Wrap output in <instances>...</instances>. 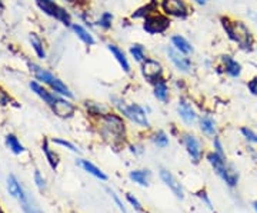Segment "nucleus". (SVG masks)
I'll return each instance as SVG.
<instances>
[{
	"mask_svg": "<svg viewBox=\"0 0 257 213\" xmlns=\"http://www.w3.org/2000/svg\"><path fill=\"white\" fill-rule=\"evenodd\" d=\"M220 23L227 37L231 42H234L239 46V49L244 50V52L253 50L256 40H254L251 30L247 28V25L244 22L237 20V19H231L229 16H221Z\"/></svg>",
	"mask_w": 257,
	"mask_h": 213,
	"instance_id": "obj_1",
	"label": "nucleus"
},
{
	"mask_svg": "<svg viewBox=\"0 0 257 213\" xmlns=\"http://www.w3.org/2000/svg\"><path fill=\"white\" fill-rule=\"evenodd\" d=\"M207 162L210 163V166L214 169L216 175L220 177L221 180L229 186V187H236L239 183V172L234 169L233 165L227 163L226 156H220L216 152L207 153Z\"/></svg>",
	"mask_w": 257,
	"mask_h": 213,
	"instance_id": "obj_2",
	"label": "nucleus"
},
{
	"mask_svg": "<svg viewBox=\"0 0 257 213\" xmlns=\"http://www.w3.org/2000/svg\"><path fill=\"white\" fill-rule=\"evenodd\" d=\"M101 133L104 138H109L113 142H121L124 140L126 126L124 122L119 115L114 113H104L100 116Z\"/></svg>",
	"mask_w": 257,
	"mask_h": 213,
	"instance_id": "obj_3",
	"label": "nucleus"
},
{
	"mask_svg": "<svg viewBox=\"0 0 257 213\" xmlns=\"http://www.w3.org/2000/svg\"><path fill=\"white\" fill-rule=\"evenodd\" d=\"M30 69L33 70L37 80H42L43 83L49 84L56 93L66 96V97H73V94L69 90V87L60 79H57L53 73H50V72H47L46 69H42L40 66L33 65V63H30Z\"/></svg>",
	"mask_w": 257,
	"mask_h": 213,
	"instance_id": "obj_4",
	"label": "nucleus"
},
{
	"mask_svg": "<svg viewBox=\"0 0 257 213\" xmlns=\"http://www.w3.org/2000/svg\"><path fill=\"white\" fill-rule=\"evenodd\" d=\"M113 100H114V104H116V108L119 109L127 119L133 122V123H136L139 126H142V128H149L150 126V123H149V119H147V115L145 109L142 108V106H139L136 103H133V104H124V102H121L120 99H116V97H113Z\"/></svg>",
	"mask_w": 257,
	"mask_h": 213,
	"instance_id": "obj_5",
	"label": "nucleus"
},
{
	"mask_svg": "<svg viewBox=\"0 0 257 213\" xmlns=\"http://www.w3.org/2000/svg\"><path fill=\"white\" fill-rule=\"evenodd\" d=\"M170 28V20L165 15L152 13L143 20V30L149 35H162Z\"/></svg>",
	"mask_w": 257,
	"mask_h": 213,
	"instance_id": "obj_6",
	"label": "nucleus"
},
{
	"mask_svg": "<svg viewBox=\"0 0 257 213\" xmlns=\"http://www.w3.org/2000/svg\"><path fill=\"white\" fill-rule=\"evenodd\" d=\"M36 2L37 6L43 10L46 15L57 19V20L62 22L63 25L72 26V18H70V15H69L63 8H60L59 5H56L53 0H36Z\"/></svg>",
	"mask_w": 257,
	"mask_h": 213,
	"instance_id": "obj_7",
	"label": "nucleus"
},
{
	"mask_svg": "<svg viewBox=\"0 0 257 213\" xmlns=\"http://www.w3.org/2000/svg\"><path fill=\"white\" fill-rule=\"evenodd\" d=\"M162 10L166 16L186 19L190 15V8L184 0H162Z\"/></svg>",
	"mask_w": 257,
	"mask_h": 213,
	"instance_id": "obj_8",
	"label": "nucleus"
},
{
	"mask_svg": "<svg viewBox=\"0 0 257 213\" xmlns=\"http://www.w3.org/2000/svg\"><path fill=\"white\" fill-rule=\"evenodd\" d=\"M162 74H163V66L159 60L146 59L142 63V76L146 79L147 82L155 83L159 79H162Z\"/></svg>",
	"mask_w": 257,
	"mask_h": 213,
	"instance_id": "obj_9",
	"label": "nucleus"
},
{
	"mask_svg": "<svg viewBox=\"0 0 257 213\" xmlns=\"http://www.w3.org/2000/svg\"><path fill=\"white\" fill-rule=\"evenodd\" d=\"M182 143H183V146L187 150V153H189V156L193 160V163H199L202 160L203 156L200 140L197 139L194 135L186 133V135H183V138H182Z\"/></svg>",
	"mask_w": 257,
	"mask_h": 213,
	"instance_id": "obj_10",
	"label": "nucleus"
},
{
	"mask_svg": "<svg viewBox=\"0 0 257 213\" xmlns=\"http://www.w3.org/2000/svg\"><path fill=\"white\" fill-rule=\"evenodd\" d=\"M167 56L170 57L172 63L176 66V69L182 73H189L192 69V60L187 57V55L180 53L179 50H176L175 47H167Z\"/></svg>",
	"mask_w": 257,
	"mask_h": 213,
	"instance_id": "obj_11",
	"label": "nucleus"
},
{
	"mask_svg": "<svg viewBox=\"0 0 257 213\" xmlns=\"http://www.w3.org/2000/svg\"><path fill=\"white\" fill-rule=\"evenodd\" d=\"M160 179L165 182V185L175 193V196L177 199H180V200H183L184 199V192H183V187L180 185V182L173 176V173L172 172H169V170H166V169H162L160 170Z\"/></svg>",
	"mask_w": 257,
	"mask_h": 213,
	"instance_id": "obj_12",
	"label": "nucleus"
},
{
	"mask_svg": "<svg viewBox=\"0 0 257 213\" xmlns=\"http://www.w3.org/2000/svg\"><path fill=\"white\" fill-rule=\"evenodd\" d=\"M177 113H179V116H180V119L186 123V125H189V126H192L196 123L197 121V115H196V112L192 108V104L187 102L186 99H180L179 103H177Z\"/></svg>",
	"mask_w": 257,
	"mask_h": 213,
	"instance_id": "obj_13",
	"label": "nucleus"
},
{
	"mask_svg": "<svg viewBox=\"0 0 257 213\" xmlns=\"http://www.w3.org/2000/svg\"><path fill=\"white\" fill-rule=\"evenodd\" d=\"M52 111L55 112L56 116H59V118H70V116H73L74 111H76V106H74L73 103H70L69 100H66V99H56L55 104L52 106Z\"/></svg>",
	"mask_w": 257,
	"mask_h": 213,
	"instance_id": "obj_14",
	"label": "nucleus"
},
{
	"mask_svg": "<svg viewBox=\"0 0 257 213\" xmlns=\"http://www.w3.org/2000/svg\"><path fill=\"white\" fill-rule=\"evenodd\" d=\"M221 62H223V69L224 73L229 74L230 77H240V74L243 72V67L240 65V62H237L234 57H231L230 55L221 56Z\"/></svg>",
	"mask_w": 257,
	"mask_h": 213,
	"instance_id": "obj_15",
	"label": "nucleus"
},
{
	"mask_svg": "<svg viewBox=\"0 0 257 213\" xmlns=\"http://www.w3.org/2000/svg\"><path fill=\"white\" fill-rule=\"evenodd\" d=\"M8 192L9 195H12L15 199H18L19 202L25 197L26 195V190L23 189V186L20 185V182L18 180V177L15 175H10L8 177Z\"/></svg>",
	"mask_w": 257,
	"mask_h": 213,
	"instance_id": "obj_16",
	"label": "nucleus"
},
{
	"mask_svg": "<svg viewBox=\"0 0 257 213\" xmlns=\"http://www.w3.org/2000/svg\"><path fill=\"white\" fill-rule=\"evenodd\" d=\"M77 165L82 167L84 172H87L89 175H92L96 179H100V180H107V175L100 170L99 167L96 166V165H93L92 162H89V160H84V159H79L77 160Z\"/></svg>",
	"mask_w": 257,
	"mask_h": 213,
	"instance_id": "obj_17",
	"label": "nucleus"
},
{
	"mask_svg": "<svg viewBox=\"0 0 257 213\" xmlns=\"http://www.w3.org/2000/svg\"><path fill=\"white\" fill-rule=\"evenodd\" d=\"M107 49H109V52L111 53V56L116 59V62L119 63L120 67L126 72V73H128L130 72V63H128L127 57H126V55H124V52L121 50V49H119V47L116 46V45H107Z\"/></svg>",
	"mask_w": 257,
	"mask_h": 213,
	"instance_id": "obj_18",
	"label": "nucleus"
},
{
	"mask_svg": "<svg viewBox=\"0 0 257 213\" xmlns=\"http://www.w3.org/2000/svg\"><path fill=\"white\" fill-rule=\"evenodd\" d=\"M30 89H32L33 92L36 93V94L39 96V97H40V99H43V100H45V103H47V104H49L50 108H52V106L55 104L56 99H57V97H56L53 93L47 92L46 89H45L43 86H40V84L37 83V82H30Z\"/></svg>",
	"mask_w": 257,
	"mask_h": 213,
	"instance_id": "obj_19",
	"label": "nucleus"
},
{
	"mask_svg": "<svg viewBox=\"0 0 257 213\" xmlns=\"http://www.w3.org/2000/svg\"><path fill=\"white\" fill-rule=\"evenodd\" d=\"M150 176H152V173H150V170H147V169L133 170V172L128 173L130 180H133L135 183H138V185L140 186H149V183H150Z\"/></svg>",
	"mask_w": 257,
	"mask_h": 213,
	"instance_id": "obj_20",
	"label": "nucleus"
},
{
	"mask_svg": "<svg viewBox=\"0 0 257 213\" xmlns=\"http://www.w3.org/2000/svg\"><path fill=\"white\" fill-rule=\"evenodd\" d=\"M155 97L160 102H169V86L166 83V80L162 77L157 82H155Z\"/></svg>",
	"mask_w": 257,
	"mask_h": 213,
	"instance_id": "obj_21",
	"label": "nucleus"
},
{
	"mask_svg": "<svg viewBox=\"0 0 257 213\" xmlns=\"http://www.w3.org/2000/svg\"><path fill=\"white\" fill-rule=\"evenodd\" d=\"M172 45H173L176 50H179L183 55H190V53H193L192 45L183 36H180V35H176V36L172 37Z\"/></svg>",
	"mask_w": 257,
	"mask_h": 213,
	"instance_id": "obj_22",
	"label": "nucleus"
},
{
	"mask_svg": "<svg viewBox=\"0 0 257 213\" xmlns=\"http://www.w3.org/2000/svg\"><path fill=\"white\" fill-rule=\"evenodd\" d=\"M200 129L206 135V136H210L214 138L216 133H217V126H216V122L213 121L211 116H203L200 119Z\"/></svg>",
	"mask_w": 257,
	"mask_h": 213,
	"instance_id": "obj_23",
	"label": "nucleus"
},
{
	"mask_svg": "<svg viewBox=\"0 0 257 213\" xmlns=\"http://www.w3.org/2000/svg\"><path fill=\"white\" fill-rule=\"evenodd\" d=\"M72 29H73V32L76 33V36L79 37L84 45H87V46H94L96 45L94 37L86 29L83 28V26H80V25H72Z\"/></svg>",
	"mask_w": 257,
	"mask_h": 213,
	"instance_id": "obj_24",
	"label": "nucleus"
},
{
	"mask_svg": "<svg viewBox=\"0 0 257 213\" xmlns=\"http://www.w3.org/2000/svg\"><path fill=\"white\" fill-rule=\"evenodd\" d=\"M42 150H43V153H45V156H46L47 163L50 165V167H52L53 170H56L57 166H59V158H57V155H56L55 152L50 149V146H49V140L47 139L43 140Z\"/></svg>",
	"mask_w": 257,
	"mask_h": 213,
	"instance_id": "obj_25",
	"label": "nucleus"
},
{
	"mask_svg": "<svg viewBox=\"0 0 257 213\" xmlns=\"http://www.w3.org/2000/svg\"><path fill=\"white\" fill-rule=\"evenodd\" d=\"M5 142H6V146L10 149V152L15 153V155H20V153H23V152L26 150L25 146L20 143V140H19L15 135H8Z\"/></svg>",
	"mask_w": 257,
	"mask_h": 213,
	"instance_id": "obj_26",
	"label": "nucleus"
},
{
	"mask_svg": "<svg viewBox=\"0 0 257 213\" xmlns=\"http://www.w3.org/2000/svg\"><path fill=\"white\" fill-rule=\"evenodd\" d=\"M20 204H22V209H23L25 213H43L39 209V206L35 203V200L32 199V196L28 195V193L20 200Z\"/></svg>",
	"mask_w": 257,
	"mask_h": 213,
	"instance_id": "obj_27",
	"label": "nucleus"
},
{
	"mask_svg": "<svg viewBox=\"0 0 257 213\" xmlns=\"http://www.w3.org/2000/svg\"><path fill=\"white\" fill-rule=\"evenodd\" d=\"M157 12V6L155 2H150L149 5H146L145 8H140L138 9L133 15H132V18L133 19H139V18H147L149 15H152V13H156Z\"/></svg>",
	"mask_w": 257,
	"mask_h": 213,
	"instance_id": "obj_28",
	"label": "nucleus"
},
{
	"mask_svg": "<svg viewBox=\"0 0 257 213\" xmlns=\"http://www.w3.org/2000/svg\"><path fill=\"white\" fill-rule=\"evenodd\" d=\"M130 55L133 56V59H135L136 62H139V63H143V62L146 60V57H145V56H146L145 47L142 46V45H139V43L130 46Z\"/></svg>",
	"mask_w": 257,
	"mask_h": 213,
	"instance_id": "obj_29",
	"label": "nucleus"
},
{
	"mask_svg": "<svg viewBox=\"0 0 257 213\" xmlns=\"http://www.w3.org/2000/svg\"><path fill=\"white\" fill-rule=\"evenodd\" d=\"M30 43H32L33 50L36 52V55L39 56L40 59H45L46 53H45V49H43V43H42V40H40L35 33H32V35H30Z\"/></svg>",
	"mask_w": 257,
	"mask_h": 213,
	"instance_id": "obj_30",
	"label": "nucleus"
},
{
	"mask_svg": "<svg viewBox=\"0 0 257 213\" xmlns=\"http://www.w3.org/2000/svg\"><path fill=\"white\" fill-rule=\"evenodd\" d=\"M153 143L156 145L157 148H167L169 146V136L166 135L163 130H159L153 136Z\"/></svg>",
	"mask_w": 257,
	"mask_h": 213,
	"instance_id": "obj_31",
	"label": "nucleus"
},
{
	"mask_svg": "<svg viewBox=\"0 0 257 213\" xmlns=\"http://www.w3.org/2000/svg\"><path fill=\"white\" fill-rule=\"evenodd\" d=\"M240 133H241V136L244 138V139L247 140L248 143H254L257 145V133L253 129H250L247 126H243L241 129H240Z\"/></svg>",
	"mask_w": 257,
	"mask_h": 213,
	"instance_id": "obj_32",
	"label": "nucleus"
},
{
	"mask_svg": "<svg viewBox=\"0 0 257 213\" xmlns=\"http://www.w3.org/2000/svg\"><path fill=\"white\" fill-rule=\"evenodd\" d=\"M111 22H113V15H111L110 12H104L100 16L99 25H100V28L107 30V29L111 28Z\"/></svg>",
	"mask_w": 257,
	"mask_h": 213,
	"instance_id": "obj_33",
	"label": "nucleus"
},
{
	"mask_svg": "<svg viewBox=\"0 0 257 213\" xmlns=\"http://www.w3.org/2000/svg\"><path fill=\"white\" fill-rule=\"evenodd\" d=\"M106 190H107V193L110 195V197L113 199V202L116 203V206L120 209V212L121 213H127V210H126V207H124V204H123V202H121V199H120L119 196L116 195V192L114 190H111L110 187H106Z\"/></svg>",
	"mask_w": 257,
	"mask_h": 213,
	"instance_id": "obj_34",
	"label": "nucleus"
},
{
	"mask_svg": "<svg viewBox=\"0 0 257 213\" xmlns=\"http://www.w3.org/2000/svg\"><path fill=\"white\" fill-rule=\"evenodd\" d=\"M52 142L55 143V145H60V146H63V148L69 149L70 152H74V153H77L79 152V149L74 146L73 143H70V142H67V140H63V139H59V138H53Z\"/></svg>",
	"mask_w": 257,
	"mask_h": 213,
	"instance_id": "obj_35",
	"label": "nucleus"
},
{
	"mask_svg": "<svg viewBox=\"0 0 257 213\" xmlns=\"http://www.w3.org/2000/svg\"><path fill=\"white\" fill-rule=\"evenodd\" d=\"M126 199H127L128 203L135 207V210H136V212H142V210H143V206H142V203L139 202V199L136 197V196H133L132 193H127V195H126Z\"/></svg>",
	"mask_w": 257,
	"mask_h": 213,
	"instance_id": "obj_36",
	"label": "nucleus"
},
{
	"mask_svg": "<svg viewBox=\"0 0 257 213\" xmlns=\"http://www.w3.org/2000/svg\"><path fill=\"white\" fill-rule=\"evenodd\" d=\"M35 183H36L39 190H45L46 189V180L42 176V173L39 170H35Z\"/></svg>",
	"mask_w": 257,
	"mask_h": 213,
	"instance_id": "obj_37",
	"label": "nucleus"
},
{
	"mask_svg": "<svg viewBox=\"0 0 257 213\" xmlns=\"http://www.w3.org/2000/svg\"><path fill=\"white\" fill-rule=\"evenodd\" d=\"M213 152H216L217 155H220V156H224V148H223V143H221L220 138H217V136H214L213 138Z\"/></svg>",
	"mask_w": 257,
	"mask_h": 213,
	"instance_id": "obj_38",
	"label": "nucleus"
},
{
	"mask_svg": "<svg viewBox=\"0 0 257 213\" xmlns=\"http://www.w3.org/2000/svg\"><path fill=\"white\" fill-rule=\"evenodd\" d=\"M196 196H197V197H199V199H200L203 203L206 204V206H207V207H209L210 210H213V204H211L210 197H209V195H207V193H206L204 190H200V192H197V193H196Z\"/></svg>",
	"mask_w": 257,
	"mask_h": 213,
	"instance_id": "obj_39",
	"label": "nucleus"
},
{
	"mask_svg": "<svg viewBox=\"0 0 257 213\" xmlns=\"http://www.w3.org/2000/svg\"><path fill=\"white\" fill-rule=\"evenodd\" d=\"M247 89H248V92L251 93L253 96H256V97H257V76L251 77V79L248 80V82H247Z\"/></svg>",
	"mask_w": 257,
	"mask_h": 213,
	"instance_id": "obj_40",
	"label": "nucleus"
},
{
	"mask_svg": "<svg viewBox=\"0 0 257 213\" xmlns=\"http://www.w3.org/2000/svg\"><path fill=\"white\" fill-rule=\"evenodd\" d=\"M10 102V96L8 94V92H5L2 87H0V104H9Z\"/></svg>",
	"mask_w": 257,
	"mask_h": 213,
	"instance_id": "obj_41",
	"label": "nucleus"
},
{
	"mask_svg": "<svg viewBox=\"0 0 257 213\" xmlns=\"http://www.w3.org/2000/svg\"><path fill=\"white\" fill-rule=\"evenodd\" d=\"M193 2H194V3H197V5H206V3H207V2H209V0H193Z\"/></svg>",
	"mask_w": 257,
	"mask_h": 213,
	"instance_id": "obj_42",
	"label": "nucleus"
},
{
	"mask_svg": "<svg viewBox=\"0 0 257 213\" xmlns=\"http://www.w3.org/2000/svg\"><path fill=\"white\" fill-rule=\"evenodd\" d=\"M253 207H254V210H256L257 213V202H253Z\"/></svg>",
	"mask_w": 257,
	"mask_h": 213,
	"instance_id": "obj_43",
	"label": "nucleus"
},
{
	"mask_svg": "<svg viewBox=\"0 0 257 213\" xmlns=\"http://www.w3.org/2000/svg\"><path fill=\"white\" fill-rule=\"evenodd\" d=\"M3 8V3H2V0H0V9Z\"/></svg>",
	"mask_w": 257,
	"mask_h": 213,
	"instance_id": "obj_44",
	"label": "nucleus"
},
{
	"mask_svg": "<svg viewBox=\"0 0 257 213\" xmlns=\"http://www.w3.org/2000/svg\"><path fill=\"white\" fill-rule=\"evenodd\" d=\"M0 213H5V212H3V209H2V207H0Z\"/></svg>",
	"mask_w": 257,
	"mask_h": 213,
	"instance_id": "obj_45",
	"label": "nucleus"
},
{
	"mask_svg": "<svg viewBox=\"0 0 257 213\" xmlns=\"http://www.w3.org/2000/svg\"><path fill=\"white\" fill-rule=\"evenodd\" d=\"M152 2H155V3H156V2H157V0H152Z\"/></svg>",
	"mask_w": 257,
	"mask_h": 213,
	"instance_id": "obj_46",
	"label": "nucleus"
},
{
	"mask_svg": "<svg viewBox=\"0 0 257 213\" xmlns=\"http://www.w3.org/2000/svg\"><path fill=\"white\" fill-rule=\"evenodd\" d=\"M69 2H73V0H69Z\"/></svg>",
	"mask_w": 257,
	"mask_h": 213,
	"instance_id": "obj_47",
	"label": "nucleus"
}]
</instances>
